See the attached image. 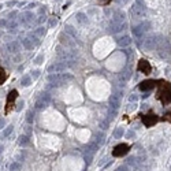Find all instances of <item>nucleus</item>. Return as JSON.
I'll use <instances>...</instances> for the list:
<instances>
[{
	"mask_svg": "<svg viewBox=\"0 0 171 171\" xmlns=\"http://www.w3.org/2000/svg\"><path fill=\"white\" fill-rule=\"evenodd\" d=\"M6 80H7V73L4 71V68L0 67V84H3Z\"/></svg>",
	"mask_w": 171,
	"mask_h": 171,
	"instance_id": "obj_8",
	"label": "nucleus"
},
{
	"mask_svg": "<svg viewBox=\"0 0 171 171\" xmlns=\"http://www.w3.org/2000/svg\"><path fill=\"white\" fill-rule=\"evenodd\" d=\"M142 123L146 126V127H151V126H153L155 123L159 122V116L155 115V114H146V115H142Z\"/></svg>",
	"mask_w": 171,
	"mask_h": 171,
	"instance_id": "obj_3",
	"label": "nucleus"
},
{
	"mask_svg": "<svg viewBox=\"0 0 171 171\" xmlns=\"http://www.w3.org/2000/svg\"><path fill=\"white\" fill-rule=\"evenodd\" d=\"M163 120H167V122H170L171 123V111L168 114H166V116L163 118Z\"/></svg>",
	"mask_w": 171,
	"mask_h": 171,
	"instance_id": "obj_11",
	"label": "nucleus"
},
{
	"mask_svg": "<svg viewBox=\"0 0 171 171\" xmlns=\"http://www.w3.org/2000/svg\"><path fill=\"white\" fill-rule=\"evenodd\" d=\"M156 84H158V81L146 80V81H144V82H141V84L138 85V88L141 91H151V89H153V88L156 86Z\"/></svg>",
	"mask_w": 171,
	"mask_h": 171,
	"instance_id": "obj_5",
	"label": "nucleus"
},
{
	"mask_svg": "<svg viewBox=\"0 0 171 171\" xmlns=\"http://www.w3.org/2000/svg\"><path fill=\"white\" fill-rule=\"evenodd\" d=\"M22 85H23V86H28V85H29V78H28V77H23V78H22Z\"/></svg>",
	"mask_w": 171,
	"mask_h": 171,
	"instance_id": "obj_10",
	"label": "nucleus"
},
{
	"mask_svg": "<svg viewBox=\"0 0 171 171\" xmlns=\"http://www.w3.org/2000/svg\"><path fill=\"white\" fill-rule=\"evenodd\" d=\"M137 68H138V71H141L142 74H149L152 71V66L149 65V62L145 60V59H141V60L138 62Z\"/></svg>",
	"mask_w": 171,
	"mask_h": 171,
	"instance_id": "obj_4",
	"label": "nucleus"
},
{
	"mask_svg": "<svg viewBox=\"0 0 171 171\" xmlns=\"http://www.w3.org/2000/svg\"><path fill=\"white\" fill-rule=\"evenodd\" d=\"M16 97H18V91H11L10 93H8V96H7V107H6V112H8L10 111V107H13V103L14 100H15Z\"/></svg>",
	"mask_w": 171,
	"mask_h": 171,
	"instance_id": "obj_6",
	"label": "nucleus"
},
{
	"mask_svg": "<svg viewBox=\"0 0 171 171\" xmlns=\"http://www.w3.org/2000/svg\"><path fill=\"white\" fill-rule=\"evenodd\" d=\"M23 45H25L26 48H30V47H32V44H30V42H29V39L23 40Z\"/></svg>",
	"mask_w": 171,
	"mask_h": 171,
	"instance_id": "obj_12",
	"label": "nucleus"
},
{
	"mask_svg": "<svg viewBox=\"0 0 171 171\" xmlns=\"http://www.w3.org/2000/svg\"><path fill=\"white\" fill-rule=\"evenodd\" d=\"M110 1H111V0H99V3H100V4H103V6H106V4H108V3H110Z\"/></svg>",
	"mask_w": 171,
	"mask_h": 171,
	"instance_id": "obj_13",
	"label": "nucleus"
},
{
	"mask_svg": "<svg viewBox=\"0 0 171 171\" xmlns=\"http://www.w3.org/2000/svg\"><path fill=\"white\" fill-rule=\"evenodd\" d=\"M129 151H130V146L127 145V144H119V145H116L115 148L112 149V156L120 158V156H125Z\"/></svg>",
	"mask_w": 171,
	"mask_h": 171,
	"instance_id": "obj_2",
	"label": "nucleus"
},
{
	"mask_svg": "<svg viewBox=\"0 0 171 171\" xmlns=\"http://www.w3.org/2000/svg\"><path fill=\"white\" fill-rule=\"evenodd\" d=\"M1 126H4V120L3 119H0V127H1Z\"/></svg>",
	"mask_w": 171,
	"mask_h": 171,
	"instance_id": "obj_15",
	"label": "nucleus"
},
{
	"mask_svg": "<svg viewBox=\"0 0 171 171\" xmlns=\"http://www.w3.org/2000/svg\"><path fill=\"white\" fill-rule=\"evenodd\" d=\"M7 49H8V52H11V54H16V52L19 51V44L15 41H11L7 44Z\"/></svg>",
	"mask_w": 171,
	"mask_h": 171,
	"instance_id": "obj_7",
	"label": "nucleus"
},
{
	"mask_svg": "<svg viewBox=\"0 0 171 171\" xmlns=\"http://www.w3.org/2000/svg\"><path fill=\"white\" fill-rule=\"evenodd\" d=\"M14 4H16L15 1H10V3H8V7H11V6H14Z\"/></svg>",
	"mask_w": 171,
	"mask_h": 171,
	"instance_id": "obj_14",
	"label": "nucleus"
},
{
	"mask_svg": "<svg viewBox=\"0 0 171 171\" xmlns=\"http://www.w3.org/2000/svg\"><path fill=\"white\" fill-rule=\"evenodd\" d=\"M13 133V126H7L6 129H4V132H3V137L6 138V137H8Z\"/></svg>",
	"mask_w": 171,
	"mask_h": 171,
	"instance_id": "obj_9",
	"label": "nucleus"
},
{
	"mask_svg": "<svg viewBox=\"0 0 171 171\" xmlns=\"http://www.w3.org/2000/svg\"><path fill=\"white\" fill-rule=\"evenodd\" d=\"M156 86H159V91H158L156 97H158L163 104H171V84L170 82L159 80Z\"/></svg>",
	"mask_w": 171,
	"mask_h": 171,
	"instance_id": "obj_1",
	"label": "nucleus"
}]
</instances>
